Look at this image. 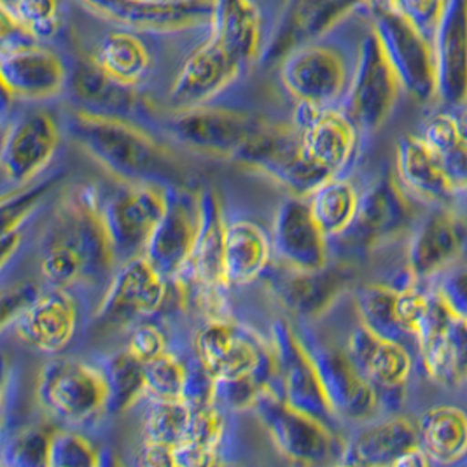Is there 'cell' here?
I'll return each instance as SVG.
<instances>
[{
    "label": "cell",
    "instance_id": "d6986e66",
    "mask_svg": "<svg viewBox=\"0 0 467 467\" xmlns=\"http://www.w3.org/2000/svg\"><path fill=\"white\" fill-rule=\"evenodd\" d=\"M119 26L146 34H179L211 26L213 0H79Z\"/></svg>",
    "mask_w": 467,
    "mask_h": 467
},
{
    "label": "cell",
    "instance_id": "4316f807",
    "mask_svg": "<svg viewBox=\"0 0 467 467\" xmlns=\"http://www.w3.org/2000/svg\"><path fill=\"white\" fill-rule=\"evenodd\" d=\"M272 245L285 268L319 270L329 263L327 236L320 232L306 198L293 196L278 207Z\"/></svg>",
    "mask_w": 467,
    "mask_h": 467
},
{
    "label": "cell",
    "instance_id": "2e32d148",
    "mask_svg": "<svg viewBox=\"0 0 467 467\" xmlns=\"http://www.w3.org/2000/svg\"><path fill=\"white\" fill-rule=\"evenodd\" d=\"M60 139L62 130L49 110L37 109L13 119L2 137L0 171L4 186L16 192L37 179L53 161Z\"/></svg>",
    "mask_w": 467,
    "mask_h": 467
},
{
    "label": "cell",
    "instance_id": "1f68e13d",
    "mask_svg": "<svg viewBox=\"0 0 467 467\" xmlns=\"http://www.w3.org/2000/svg\"><path fill=\"white\" fill-rule=\"evenodd\" d=\"M209 36L245 65L261 62L268 37L254 0H213Z\"/></svg>",
    "mask_w": 467,
    "mask_h": 467
},
{
    "label": "cell",
    "instance_id": "f35d334b",
    "mask_svg": "<svg viewBox=\"0 0 467 467\" xmlns=\"http://www.w3.org/2000/svg\"><path fill=\"white\" fill-rule=\"evenodd\" d=\"M109 387V413H123L146 394V364L139 361L127 347L102 362Z\"/></svg>",
    "mask_w": 467,
    "mask_h": 467
},
{
    "label": "cell",
    "instance_id": "7c38bea8",
    "mask_svg": "<svg viewBox=\"0 0 467 467\" xmlns=\"http://www.w3.org/2000/svg\"><path fill=\"white\" fill-rule=\"evenodd\" d=\"M44 410L67 424H85L107 411L109 387L102 368L74 361L46 362L37 380Z\"/></svg>",
    "mask_w": 467,
    "mask_h": 467
},
{
    "label": "cell",
    "instance_id": "9a60e30c",
    "mask_svg": "<svg viewBox=\"0 0 467 467\" xmlns=\"http://www.w3.org/2000/svg\"><path fill=\"white\" fill-rule=\"evenodd\" d=\"M317 366L327 400L341 424L369 422L385 415L379 389L369 382L345 348L317 338H301Z\"/></svg>",
    "mask_w": 467,
    "mask_h": 467
},
{
    "label": "cell",
    "instance_id": "ee69618b",
    "mask_svg": "<svg viewBox=\"0 0 467 467\" xmlns=\"http://www.w3.org/2000/svg\"><path fill=\"white\" fill-rule=\"evenodd\" d=\"M49 436L39 429H23L9 441L4 443L2 464L4 466H47Z\"/></svg>",
    "mask_w": 467,
    "mask_h": 467
},
{
    "label": "cell",
    "instance_id": "d6a6232c",
    "mask_svg": "<svg viewBox=\"0 0 467 467\" xmlns=\"http://www.w3.org/2000/svg\"><path fill=\"white\" fill-rule=\"evenodd\" d=\"M89 58L107 78L135 89L148 81L154 67L148 44L127 26L107 32Z\"/></svg>",
    "mask_w": 467,
    "mask_h": 467
},
{
    "label": "cell",
    "instance_id": "7402d4cb",
    "mask_svg": "<svg viewBox=\"0 0 467 467\" xmlns=\"http://www.w3.org/2000/svg\"><path fill=\"white\" fill-rule=\"evenodd\" d=\"M359 270L350 261H329L319 270H293L270 275L276 297L293 314L317 319L329 312L345 293L359 284Z\"/></svg>",
    "mask_w": 467,
    "mask_h": 467
},
{
    "label": "cell",
    "instance_id": "7dc6e473",
    "mask_svg": "<svg viewBox=\"0 0 467 467\" xmlns=\"http://www.w3.org/2000/svg\"><path fill=\"white\" fill-rule=\"evenodd\" d=\"M436 289L448 306L467 322V255L427 284Z\"/></svg>",
    "mask_w": 467,
    "mask_h": 467
},
{
    "label": "cell",
    "instance_id": "4dcf8cb0",
    "mask_svg": "<svg viewBox=\"0 0 467 467\" xmlns=\"http://www.w3.org/2000/svg\"><path fill=\"white\" fill-rule=\"evenodd\" d=\"M415 419L434 466H467V403L434 401L415 411Z\"/></svg>",
    "mask_w": 467,
    "mask_h": 467
},
{
    "label": "cell",
    "instance_id": "277c9868",
    "mask_svg": "<svg viewBox=\"0 0 467 467\" xmlns=\"http://www.w3.org/2000/svg\"><path fill=\"white\" fill-rule=\"evenodd\" d=\"M194 352L217 382L257 379L268 387L278 382L274 347L234 320L213 317L200 327L194 337Z\"/></svg>",
    "mask_w": 467,
    "mask_h": 467
},
{
    "label": "cell",
    "instance_id": "60d3db41",
    "mask_svg": "<svg viewBox=\"0 0 467 467\" xmlns=\"http://www.w3.org/2000/svg\"><path fill=\"white\" fill-rule=\"evenodd\" d=\"M192 419V404L184 400L150 398L144 413V440L175 448L188 441Z\"/></svg>",
    "mask_w": 467,
    "mask_h": 467
},
{
    "label": "cell",
    "instance_id": "7bdbcfd3",
    "mask_svg": "<svg viewBox=\"0 0 467 467\" xmlns=\"http://www.w3.org/2000/svg\"><path fill=\"white\" fill-rule=\"evenodd\" d=\"M100 464V453L85 436L74 431H55L49 436L47 466L93 467Z\"/></svg>",
    "mask_w": 467,
    "mask_h": 467
},
{
    "label": "cell",
    "instance_id": "30bf717a",
    "mask_svg": "<svg viewBox=\"0 0 467 467\" xmlns=\"http://www.w3.org/2000/svg\"><path fill=\"white\" fill-rule=\"evenodd\" d=\"M467 255V200L455 205L424 207L404 242L403 257L427 285Z\"/></svg>",
    "mask_w": 467,
    "mask_h": 467
},
{
    "label": "cell",
    "instance_id": "f1b7e54d",
    "mask_svg": "<svg viewBox=\"0 0 467 467\" xmlns=\"http://www.w3.org/2000/svg\"><path fill=\"white\" fill-rule=\"evenodd\" d=\"M79 308L74 296L60 287L44 291L13 324L16 337L41 354H60L78 333Z\"/></svg>",
    "mask_w": 467,
    "mask_h": 467
},
{
    "label": "cell",
    "instance_id": "3957f363",
    "mask_svg": "<svg viewBox=\"0 0 467 467\" xmlns=\"http://www.w3.org/2000/svg\"><path fill=\"white\" fill-rule=\"evenodd\" d=\"M326 37L299 44L280 60V81L297 102L340 106L350 86L359 44L348 47Z\"/></svg>",
    "mask_w": 467,
    "mask_h": 467
},
{
    "label": "cell",
    "instance_id": "cb8c5ba5",
    "mask_svg": "<svg viewBox=\"0 0 467 467\" xmlns=\"http://www.w3.org/2000/svg\"><path fill=\"white\" fill-rule=\"evenodd\" d=\"M369 0H293L265 47L263 64L280 62L293 47L319 39L359 13Z\"/></svg>",
    "mask_w": 467,
    "mask_h": 467
},
{
    "label": "cell",
    "instance_id": "f546056e",
    "mask_svg": "<svg viewBox=\"0 0 467 467\" xmlns=\"http://www.w3.org/2000/svg\"><path fill=\"white\" fill-rule=\"evenodd\" d=\"M182 190H169L167 213L149 238L144 255L149 263L167 280L181 278L186 274L192 261L198 202L190 205Z\"/></svg>",
    "mask_w": 467,
    "mask_h": 467
},
{
    "label": "cell",
    "instance_id": "4fadbf2b",
    "mask_svg": "<svg viewBox=\"0 0 467 467\" xmlns=\"http://www.w3.org/2000/svg\"><path fill=\"white\" fill-rule=\"evenodd\" d=\"M343 348L362 375L379 389L385 413L401 411L410 398V385L417 377L415 350L371 331L359 319Z\"/></svg>",
    "mask_w": 467,
    "mask_h": 467
},
{
    "label": "cell",
    "instance_id": "b9f144b4",
    "mask_svg": "<svg viewBox=\"0 0 467 467\" xmlns=\"http://www.w3.org/2000/svg\"><path fill=\"white\" fill-rule=\"evenodd\" d=\"M188 366L171 352L146 362V394L152 400H182Z\"/></svg>",
    "mask_w": 467,
    "mask_h": 467
},
{
    "label": "cell",
    "instance_id": "74e56055",
    "mask_svg": "<svg viewBox=\"0 0 467 467\" xmlns=\"http://www.w3.org/2000/svg\"><path fill=\"white\" fill-rule=\"evenodd\" d=\"M352 296L358 319L361 320L364 326H368L371 331L382 335L385 338L401 341L404 345L411 347L417 354V343L404 333L401 322L398 319V289L394 285L383 280L364 282L358 284L356 289H352Z\"/></svg>",
    "mask_w": 467,
    "mask_h": 467
},
{
    "label": "cell",
    "instance_id": "816d5d0a",
    "mask_svg": "<svg viewBox=\"0 0 467 467\" xmlns=\"http://www.w3.org/2000/svg\"><path fill=\"white\" fill-rule=\"evenodd\" d=\"M221 462V450L213 446L200 445L194 441H184L173 448V466L207 467Z\"/></svg>",
    "mask_w": 467,
    "mask_h": 467
},
{
    "label": "cell",
    "instance_id": "bcb514c9",
    "mask_svg": "<svg viewBox=\"0 0 467 467\" xmlns=\"http://www.w3.org/2000/svg\"><path fill=\"white\" fill-rule=\"evenodd\" d=\"M446 0H387L404 20L411 23L432 44Z\"/></svg>",
    "mask_w": 467,
    "mask_h": 467
},
{
    "label": "cell",
    "instance_id": "484cf974",
    "mask_svg": "<svg viewBox=\"0 0 467 467\" xmlns=\"http://www.w3.org/2000/svg\"><path fill=\"white\" fill-rule=\"evenodd\" d=\"M436 106L467 102V0H446L432 39Z\"/></svg>",
    "mask_w": 467,
    "mask_h": 467
},
{
    "label": "cell",
    "instance_id": "f6af8a7d",
    "mask_svg": "<svg viewBox=\"0 0 467 467\" xmlns=\"http://www.w3.org/2000/svg\"><path fill=\"white\" fill-rule=\"evenodd\" d=\"M60 175H55L51 179H46L34 188H22L11 194H4L2 200V234L20 230L26 217L34 213L39 202H43L44 196L51 192V188L58 182Z\"/></svg>",
    "mask_w": 467,
    "mask_h": 467
},
{
    "label": "cell",
    "instance_id": "f5cc1de1",
    "mask_svg": "<svg viewBox=\"0 0 467 467\" xmlns=\"http://www.w3.org/2000/svg\"><path fill=\"white\" fill-rule=\"evenodd\" d=\"M139 464L149 467H175L173 466V448L144 440L139 451Z\"/></svg>",
    "mask_w": 467,
    "mask_h": 467
},
{
    "label": "cell",
    "instance_id": "5b68a950",
    "mask_svg": "<svg viewBox=\"0 0 467 467\" xmlns=\"http://www.w3.org/2000/svg\"><path fill=\"white\" fill-rule=\"evenodd\" d=\"M429 293L431 305L417 335V377L446 394H464L467 322L436 289L429 287Z\"/></svg>",
    "mask_w": 467,
    "mask_h": 467
},
{
    "label": "cell",
    "instance_id": "e0dca14e",
    "mask_svg": "<svg viewBox=\"0 0 467 467\" xmlns=\"http://www.w3.org/2000/svg\"><path fill=\"white\" fill-rule=\"evenodd\" d=\"M272 347L275 352L282 398L338 431L340 419L327 400L317 366L301 337H297L285 320L272 324Z\"/></svg>",
    "mask_w": 467,
    "mask_h": 467
},
{
    "label": "cell",
    "instance_id": "603a6c76",
    "mask_svg": "<svg viewBox=\"0 0 467 467\" xmlns=\"http://www.w3.org/2000/svg\"><path fill=\"white\" fill-rule=\"evenodd\" d=\"M417 445L420 436L415 411L385 413L350 431L340 466L396 467L404 453Z\"/></svg>",
    "mask_w": 467,
    "mask_h": 467
},
{
    "label": "cell",
    "instance_id": "ba28073f",
    "mask_svg": "<svg viewBox=\"0 0 467 467\" xmlns=\"http://www.w3.org/2000/svg\"><path fill=\"white\" fill-rule=\"evenodd\" d=\"M366 11L389 62L401 81L404 95L425 109L436 106L432 44L390 7L387 0H369Z\"/></svg>",
    "mask_w": 467,
    "mask_h": 467
},
{
    "label": "cell",
    "instance_id": "8d00e7d4",
    "mask_svg": "<svg viewBox=\"0 0 467 467\" xmlns=\"http://www.w3.org/2000/svg\"><path fill=\"white\" fill-rule=\"evenodd\" d=\"M361 190L347 177H333L326 181L306 202L320 232L327 240H337L345 234L358 213Z\"/></svg>",
    "mask_w": 467,
    "mask_h": 467
},
{
    "label": "cell",
    "instance_id": "e575fe53",
    "mask_svg": "<svg viewBox=\"0 0 467 467\" xmlns=\"http://www.w3.org/2000/svg\"><path fill=\"white\" fill-rule=\"evenodd\" d=\"M272 240L261 226L247 219H236L226 228L224 274L228 285H247L268 270Z\"/></svg>",
    "mask_w": 467,
    "mask_h": 467
},
{
    "label": "cell",
    "instance_id": "9c48e42d",
    "mask_svg": "<svg viewBox=\"0 0 467 467\" xmlns=\"http://www.w3.org/2000/svg\"><path fill=\"white\" fill-rule=\"evenodd\" d=\"M0 79L5 97L46 102L68 88L70 70L64 58L43 41L2 26Z\"/></svg>",
    "mask_w": 467,
    "mask_h": 467
},
{
    "label": "cell",
    "instance_id": "681fc988",
    "mask_svg": "<svg viewBox=\"0 0 467 467\" xmlns=\"http://www.w3.org/2000/svg\"><path fill=\"white\" fill-rule=\"evenodd\" d=\"M43 287L34 280H22L2 293V329H9L43 295Z\"/></svg>",
    "mask_w": 467,
    "mask_h": 467
},
{
    "label": "cell",
    "instance_id": "836d02e7",
    "mask_svg": "<svg viewBox=\"0 0 467 467\" xmlns=\"http://www.w3.org/2000/svg\"><path fill=\"white\" fill-rule=\"evenodd\" d=\"M68 89L78 102V109H85L97 114L127 118L135 114L142 100L135 88L119 85L107 78L106 74L88 57L74 65L70 70Z\"/></svg>",
    "mask_w": 467,
    "mask_h": 467
},
{
    "label": "cell",
    "instance_id": "44dd1931",
    "mask_svg": "<svg viewBox=\"0 0 467 467\" xmlns=\"http://www.w3.org/2000/svg\"><path fill=\"white\" fill-rule=\"evenodd\" d=\"M245 67L224 44L209 36L179 68L167 104L171 112L205 106L234 85Z\"/></svg>",
    "mask_w": 467,
    "mask_h": 467
},
{
    "label": "cell",
    "instance_id": "8fae6325",
    "mask_svg": "<svg viewBox=\"0 0 467 467\" xmlns=\"http://www.w3.org/2000/svg\"><path fill=\"white\" fill-rule=\"evenodd\" d=\"M169 190L154 184L121 182L99 203L118 266L144 254L149 238L167 213Z\"/></svg>",
    "mask_w": 467,
    "mask_h": 467
},
{
    "label": "cell",
    "instance_id": "ac0fdd59",
    "mask_svg": "<svg viewBox=\"0 0 467 467\" xmlns=\"http://www.w3.org/2000/svg\"><path fill=\"white\" fill-rule=\"evenodd\" d=\"M293 123L301 131V150L312 163L331 177H340L350 169L362 139L356 123L340 106L297 102Z\"/></svg>",
    "mask_w": 467,
    "mask_h": 467
},
{
    "label": "cell",
    "instance_id": "f907efd6",
    "mask_svg": "<svg viewBox=\"0 0 467 467\" xmlns=\"http://www.w3.org/2000/svg\"><path fill=\"white\" fill-rule=\"evenodd\" d=\"M127 348L139 361L146 364L169 352V340L158 326L139 324L130 335Z\"/></svg>",
    "mask_w": 467,
    "mask_h": 467
},
{
    "label": "cell",
    "instance_id": "ffe728a7",
    "mask_svg": "<svg viewBox=\"0 0 467 467\" xmlns=\"http://www.w3.org/2000/svg\"><path fill=\"white\" fill-rule=\"evenodd\" d=\"M169 299V280L146 255H137L116 268L110 276L97 320L106 326H125L158 314Z\"/></svg>",
    "mask_w": 467,
    "mask_h": 467
},
{
    "label": "cell",
    "instance_id": "c3c4849f",
    "mask_svg": "<svg viewBox=\"0 0 467 467\" xmlns=\"http://www.w3.org/2000/svg\"><path fill=\"white\" fill-rule=\"evenodd\" d=\"M224 432H226V419L223 410L217 404L192 408V429H190L188 441L221 450Z\"/></svg>",
    "mask_w": 467,
    "mask_h": 467
},
{
    "label": "cell",
    "instance_id": "5bb4252c",
    "mask_svg": "<svg viewBox=\"0 0 467 467\" xmlns=\"http://www.w3.org/2000/svg\"><path fill=\"white\" fill-rule=\"evenodd\" d=\"M265 123V118L247 110L205 104L171 112L167 128L184 148L234 161L238 150Z\"/></svg>",
    "mask_w": 467,
    "mask_h": 467
},
{
    "label": "cell",
    "instance_id": "6da1fadb",
    "mask_svg": "<svg viewBox=\"0 0 467 467\" xmlns=\"http://www.w3.org/2000/svg\"><path fill=\"white\" fill-rule=\"evenodd\" d=\"M70 140L121 182L182 190L186 171L171 150L127 118L74 109L64 118Z\"/></svg>",
    "mask_w": 467,
    "mask_h": 467
},
{
    "label": "cell",
    "instance_id": "d590c367",
    "mask_svg": "<svg viewBox=\"0 0 467 467\" xmlns=\"http://www.w3.org/2000/svg\"><path fill=\"white\" fill-rule=\"evenodd\" d=\"M417 131L438 154L453 188L467 198V135L459 127L451 109L440 106L427 109Z\"/></svg>",
    "mask_w": 467,
    "mask_h": 467
},
{
    "label": "cell",
    "instance_id": "52a82bcc",
    "mask_svg": "<svg viewBox=\"0 0 467 467\" xmlns=\"http://www.w3.org/2000/svg\"><path fill=\"white\" fill-rule=\"evenodd\" d=\"M253 411L266 429L276 450L295 464H340L345 438L322 422L287 403L278 390L265 392Z\"/></svg>",
    "mask_w": 467,
    "mask_h": 467
},
{
    "label": "cell",
    "instance_id": "83f0119b",
    "mask_svg": "<svg viewBox=\"0 0 467 467\" xmlns=\"http://www.w3.org/2000/svg\"><path fill=\"white\" fill-rule=\"evenodd\" d=\"M394 171L404 190L425 207L455 205L467 200L453 188L438 154L419 131L404 133L398 139Z\"/></svg>",
    "mask_w": 467,
    "mask_h": 467
},
{
    "label": "cell",
    "instance_id": "8992f818",
    "mask_svg": "<svg viewBox=\"0 0 467 467\" xmlns=\"http://www.w3.org/2000/svg\"><path fill=\"white\" fill-rule=\"evenodd\" d=\"M403 93L401 81L369 22L359 43L350 86L340 104L356 123L362 142L387 125Z\"/></svg>",
    "mask_w": 467,
    "mask_h": 467
},
{
    "label": "cell",
    "instance_id": "db71d44e",
    "mask_svg": "<svg viewBox=\"0 0 467 467\" xmlns=\"http://www.w3.org/2000/svg\"><path fill=\"white\" fill-rule=\"evenodd\" d=\"M434 462L431 459V455L425 451L422 443L413 446L411 450H408L403 457L396 462V467H432Z\"/></svg>",
    "mask_w": 467,
    "mask_h": 467
},
{
    "label": "cell",
    "instance_id": "ab89813d",
    "mask_svg": "<svg viewBox=\"0 0 467 467\" xmlns=\"http://www.w3.org/2000/svg\"><path fill=\"white\" fill-rule=\"evenodd\" d=\"M2 26L37 41L53 39L62 25L60 0H0Z\"/></svg>",
    "mask_w": 467,
    "mask_h": 467
},
{
    "label": "cell",
    "instance_id": "7a4b0ae2",
    "mask_svg": "<svg viewBox=\"0 0 467 467\" xmlns=\"http://www.w3.org/2000/svg\"><path fill=\"white\" fill-rule=\"evenodd\" d=\"M424 207L404 190L396 171L387 169L362 188L356 219L337 240L356 254L387 249L406 242Z\"/></svg>",
    "mask_w": 467,
    "mask_h": 467
},
{
    "label": "cell",
    "instance_id": "d4e9b609",
    "mask_svg": "<svg viewBox=\"0 0 467 467\" xmlns=\"http://www.w3.org/2000/svg\"><path fill=\"white\" fill-rule=\"evenodd\" d=\"M198 224L192 247L188 275L200 287L203 301L213 308L217 306L221 293L228 287L224 274V242L226 221L221 200L213 190L207 188L198 194Z\"/></svg>",
    "mask_w": 467,
    "mask_h": 467
}]
</instances>
